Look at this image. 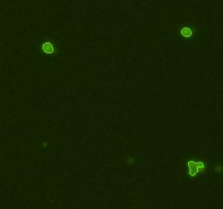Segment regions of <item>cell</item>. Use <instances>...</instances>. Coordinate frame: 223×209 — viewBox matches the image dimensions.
<instances>
[{"mask_svg":"<svg viewBox=\"0 0 223 209\" xmlns=\"http://www.w3.org/2000/svg\"><path fill=\"white\" fill-rule=\"evenodd\" d=\"M187 167H188V173L191 177H195L196 174L198 173V166H197V162L196 161H188L187 163Z\"/></svg>","mask_w":223,"mask_h":209,"instance_id":"obj_1","label":"cell"},{"mask_svg":"<svg viewBox=\"0 0 223 209\" xmlns=\"http://www.w3.org/2000/svg\"><path fill=\"white\" fill-rule=\"evenodd\" d=\"M42 49L45 53H52L53 50H55V48H53V46H52L51 42H44V44L42 45Z\"/></svg>","mask_w":223,"mask_h":209,"instance_id":"obj_2","label":"cell"},{"mask_svg":"<svg viewBox=\"0 0 223 209\" xmlns=\"http://www.w3.org/2000/svg\"><path fill=\"white\" fill-rule=\"evenodd\" d=\"M181 35L184 37H191L192 36V30L189 28H183L181 30Z\"/></svg>","mask_w":223,"mask_h":209,"instance_id":"obj_3","label":"cell"}]
</instances>
